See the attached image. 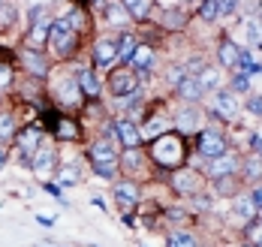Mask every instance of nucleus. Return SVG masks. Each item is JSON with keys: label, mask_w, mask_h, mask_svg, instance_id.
Here are the masks:
<instances>
[{"label": "nucleus", "mask_w": 262, "mask_h": 247, "mask_svg": "<svg viewBox=\"0 0 262 247\" xmlns=\"http://www.w3.org/2000/svg\"><path fill=\"white\" fill-rule=\"evenodd\" d=\"M49 39H52V46H54V52H57V55H67V52H70V46H73V25H70L67 18L52 21Z\"/></svg>", "instance_id": "f03ea898"}, {"label": "nucleus", "mask_w": 262, "mask_h": 247, "mask_svg": "<svg viewBox=\"0 0 262 247\" xmlns=\"http://www.w3.org/2000/svg\"><path fill=\"white\" fill-rule=\"evenodd\" d=\"M178 91H181V97L187 100V103H196V100L205 94V87H202V82H199V76H184L181 84H178Z\"/></svg>", "instance_id": "9b49d317"}, {"label": "nucleus", "mask_w": 262, "mask_h": 247, "mask_svg": "<svg viewBox=\"0 0 262 247\" xmlns=\"http://www.w3.org/2000/svg\"><path fill=\"white\" fill-rule=\"evenodd\" d=\"M250 91V76L247 73H235L232 76V94H247Z\"/></svg>", "instance_id": "c756f323"}, {"label": "nucleus", "mask_w": 262, "mask_h": 247, "mask_svg": "<svg viewBox=\"0 0 262 247\" xmlns=\"http://www.w3.org/2000/svg\"><path fill=\"white\" fill-rule=\"evenodd\" d=\"M232 205H235V214L241 220H247V223H250V220H253V214H256V208H253V199H250V196H238Z\"/></svg>", "instance_id": "412c9836"}, {"label": "nucleus", "mask_w": 262, "mask_h": 247, "mask_svg": "<svg viewBox=\"0 0 262 247\" xmlns=\"http://www.w3.org/2000/svg\"><path fill=\"white\" fill-rule=\"evenodd\" d=\"M9 79H12V70H9L6 63H0V87H6V84H9Z\"/></svg>", "instance_id": "ea45409f"}, {"label": "nucleus", "mask_w": 262, "mask_h": 247, "mask_svg": "<svg viewBox=\"0 0 262 247\" xmlns=\"http://www.w3.org/2000/svg\"><path fill=\"white\" fill-rule=\"evenodd\" d=\"M130 63L139 70V73H148V70L154 66V52H151L148 46H136V52H133Z\"/></svg>", "instance_id": "dca6fc26"}, {"label": "nucleus", "mask_w": 262, "mask_h": 247, "mask_svg": "<svg viewBox=\"0 0 262 247\" xmlns=\"http://www.w3.org/2000/svg\"><path fill=\"white\" fill-rule=\"evenodd\" d=\"M220 6H223V15H232L235 12V0H220Z\"/></svg>", "instance_id": "37998d69"}, {"label": "nucleus", "mask_w": 262, "mask_h": 247, "mask_svg": "<svg viewBox=\"0 0 262 247\" xmlns=\"http://www.w3.org/2000/svg\"><path fill=\"white\" fill-rule=\"evenodd\" d=\"M124 9H127V15H130V18L145 21V18H148V12H151V0H124Z\"/></svg>", "instance_id": "a211bd4d"}, {"label": "nucleus", "mask_w": 262, "mask_h": 247, "mask_svg": "<svg viewBox=\"0 0 262 247\" xmlns=\"http://www.w3.org/2000/svg\"><path fill=\"white\" fill-rule=\"evenodd\" d=\"M199 154L202 157H208V160H217V157H223L226 154V142L220 133H214V130H205L202 139H199Z\"/></svg>", "instance_id": "7ed1b4c3"}, {"label": "nucleus", "mask_w": 262, "mask_h": 247, "mask_svg": "<svg viewBox=\"0 0 262 247\" xmlns=\"http://www.w3.org/2000/svg\"><path fill=\"white\" fill-rule=\"evenodd\" d=\"M253 151H256V157L262 160V133L259 136H253Z\"/></svg>", "instance_id": "49530a36"}, {"label": "nucleus", "mask_w": 262, "mask_h": 247, "mask_svg": "<svg viewBox=\"0 0 262 247\" xmlns=\"http://www.w3.org/2000/svg\"><path fill=\"white\" fill-rule=\"evenodd\" d=\"M105 15H108L112 25H124V21H127V9L118 6V3H108V6H105Z\"/></svg>", "instance_id": "cd10ccee"}, {"label": "nucleus", "mask_w": 262, "mask_h": 247, "mask_svg": "<svg viewBox=\"0 0 262 247\" xmlns=\"http://www.w3.org/2000/svg\"><path fill=\"white\" fill-rule=\"evenodd\" d=\"M21 57H25V63L33 70V73H36V76H49V63L36 55V52H25Z\"/></svg>", "instance_id": "b1692460"}, {"label": "nucleus", "mask_w": 262, "mask_h": 247, "mask_svg": "<svg viewBox=\"0 0 262 247\" xmlns=\"http://www.w3.org/2000/svg\"><path fill=\"white\" fill-rule=\"evenodd\" d=\"M199 15H202L205 21H217V18H223V6H220V0H205V3L199 6Z\"/></svg>", "instance_id": "5701e85b"}, {"label": "nucleus", "mask_w": 262, "mask_h": 247, "mask_svg": "<svg viewBox=\"0 0 262 247\" xmlns=\"http://www.w3.org/2000/svg\"><path fill=\"white\" fill-rule=\"evenodd\" d=\"M247 111L256 115V118H262V97H253V100L247 103Z\"/></svg>", "instance_id": "4c0bfd02"}, {"label": "nucleus", "mask_w": 262, "mask_h": 247, "mask_svg": "<svg viewBox=\"0 0 262 247\" xmlns=\"http://www.w3.org/2000/svg\"><path fill=\"white\" fill-rule=\"evenodd\" d=\"M259 226H262V223H259Z\"/></svg>", "instance_id": "603ef678"}, {"label": "nucleus", "mask_w": 262, "mask_h": 247, "mask_svg": "<svg viewBox=\"0 0 262 247\" xmlns=\"http://www.w3.org/2000/svg\"><path fill=\"white\" fill-rule=\"evenodd\" d=\"M3 166H6V151L0 148V169H3Z\"/></svg>", "instance_id": "8fccbe9b"}, {"label": "nucleus", "mask_w": 262, "mask_h": 247, "mask_svg": "<svg viewBox=\"0 0 262 247\" xmlns=\"http://www.w3.org/2000/svg\"><path fill=\"white\" fill-rule=\"evenodd\" d=\"M133 52H136V39H133L130 33H124L121 36V46H118V57H124V60H130Z\"/></svg>", "instance_id": "c85d7f7f"}, {"label": "nucleus", "mask_w": 262, "mask_h": 247, "mask_svg": "<svg viewBox=\"0 0 262 247\" xmlns=\"http://www.w3.org/2000/svg\"><path fill=\"white\" fill-rule=\"evenodd\" d=\"M241 247H253V244H241Z\"/></svg>", "instance_id": "3c124183"}, {"label": "nucleus", "mask_w": 262, "mask_h": 247, "mask_svg": "<svg viewBox=\"0 0 262 247\" xmlns=\"http://www.w3.org/2000/svg\"><path fill=\"white\" fill-rule=\"evenodd\" d=\"M238 109H241V103H238V97L232 91H217L214 94V111L220 118H235Z\"/></svg>", "instance_id": "20e7f679"}, {"label": "nucleus", "mask_w": 262, "mask_h": 247, "mask_svg": "<svg viewBox=\"0 0 262 247\" xmlns=\"http://www.w3.org/2000/svg\"><path fill=\"white\" fill-rule=\"evenodd\" d=\"M124 166H127V169H139V166H142V154H139L136 148H127V151H124Z\"/></svg>", "instance_id": "2f4dec72"}, {"label": "nucleus", "mask_w": 262, "mask_h": 247, "mask_svg": "<svg viewBox=\"0 0 262 247\" xmlns=\"http://www.w3.org/2000/svg\"><path fill=\"white\" fill-rule=\"evenodd\" d=\"M115 57H118V46H115L112 39H100V42L94 46V63H97V66H108Z\"/></svg>", "instance_id": "9d476101"}, {"label": "nucleus", "mask_w": 262, "mask_h": 247, "mask_svg": "<svg viewBox=\"0 0 262 247\" xmlns=\"http://www.w3.org/2000/svg\"><path fill=\"white\" fill-rule=\"evenodd\" d=\"M39 142H42V133H39L36 127H30V130H25V133H21V139H18V145H21V151H27V154H33V151H39Z\"/></svg>", "instance_id": "aec40b11"}, {"label": "nucleus", "mask_w": 262, "mask_h": 247, "mask_svg": "<svg viewBox=\"0 0 262 247\" xmlns=\"http://www.w3.org/2000/svg\"><path fill=\"white\" fill-rule=\"evenodd\" d=\"M39 178H49L54 169V151H46V148H39L36 151V157H33V166H30Z\"/></svg>", "instance_id": "f8f14e48"}, {"label": "nucleus", "mask_w": 262, "mask_h": 247, "mask_svg": "<svg viewBox=\"0 0 262 247\" xmlns=\"http://www.w3.org/2000/svg\"><path fill=\"white\" fill-rule=\"evenodd\" d=\"M238 172V157L232 154H223V157H217V160H211L208 166V175L217 181V178H229V175H235Z\"/></svg>", "instance_id": "423d86ee"}, {"label": "nucleus", "mask_w": 262, "mask_h": 247, "mask_svg": "<svg viewBox=\"0 0 262 247\" xmlns=\"http://www.w3.org/2000/svg\"><path fill=\"white\" fill-rule=\"evenodd\" d=\"M151 154H154V160L163 166H178L184 157L181 151V139L178 136H160L154 142V148H151Z\"/></svg>", "instance_id": "f257e3e1"}, {"label": "nucleus", "mask_w": 262, "mask_h": 247, "mask_svg": "<svg viewBox=\"0 0 262 247\" xmlns=\"http://www.w3.org/2000/svg\"><path fill=\"white\" fill-rule=\"evenodd\" d=\"M39 15H42V6H33V9H30V21H36Z\"/></svg>", "instance_id": "de8ad7c7"}, {"label": "nucleus", "mask_w": 262, "mask_h": 247, "mask_svg": "<svg viewBox=\"0 0 262 247\" xmlns=\"http://www.w3.org/2000/svg\"><path fill=\"white\" fill-rule=\"evenodd\" d=\"M115 199H118V205L130 208V205L139 202V187L130 184V181H121V184H115Z\"/></svg>", "instance_id": "ddd939ff"}, {"label": "nucleus", "mask_w": 262, "mask_h": 247, "mask_svg": "<svg viewBox=\"0 0 262 247\" xmlns=\"http://www.w3.org/2000/svg\"><path fill=\"white\" fill-rule=\"evenodd\" d=\"M238 55L241 52L235 49V42H223L220 46V63L223 66H238Z\"/></svg>", "instance_id": "393cba45"}, {"label": "nucleus", "mask_w": 262, "mask_h": 247, "mask_svg": "<svg viewBox=\"0 0 262 247\" xmlns=\"http://www.w3.org/2000/svg\"><path fill=\"white\" fill-rule=\"evenodd\" d=\"M76 82H79V87L88 97H97V94H100V82H97V76H94L91 70H79V79H76Z\"/></svg>", "instance_id": "6ab92c4d"}, {"label": "nucleus", "mask_w": 262, "mask_h": 247, "mask_svg": "<svg viewBox=\"0 0 262 247\" xmlns=\"http://www.w3.org/2000/svg\"><path fill=\"white\" fill-rule=\"evenodd\" d=\"M169 217H172V220H184V211H178V208H172V211H169Z\"/></svg>", "instance_id": "09e8293b"}, {"label": "nucleus", "mask_w": 262, "mask_h": 247, "mask_svg": "<svg viewBox=\"0 0 262 247\" xmlns=\"http://www.w3.org/2000/svg\"><path fill=\"white\" fill-rule=\"evenodd\" d=\"M91 160L94 163H115L118 160V151H115V145L108 139H100V142L91 145Z\"/></svg>", "instance_id": "1a4fd4ad"}, {"label": "nucleus", "mask_w": 262, "mask_h": 247, "mask_svg": "<svg viewBox=\"0 0 262 247\" xmlns=\"http://www.w3.org/2000/svg\"><path fill=\"white\" fill-rule=\"evenodd\" d=\"M199 82H202V87H205V91H214V87H217V82H220V76H217L214 70H202V73H199Z\"/></svg>", "instance_id": "7c9ffc66"}, {"label": "nucleus", "mask_w": 262, "mask_h": 247, "mask_svg": "<svg viewBox=\"0 0 262 247\" xmlns=\"http://www.w3.org/2000/svg\"><path fill=\"white\" fill-rule=\"evenodd\" d=\"M175 127L184 130V133L199 130V127H202V115H199V109H196V106H184V109L175 115Z\"/></svg>", "instance_id": "0eeeda50"}, {"label": "nucleus", "mask_w": 262, "mask_h": 247, "mask_svg": "<svg viewBox=\"0 0 262 247\" xmlns=\"http://www.w3.org/2000/svg\"><path fill=\"white\" fill-rule=\"evenodd\" d=\"M115 136H118V142H121L124 148H136V145L142 142V133L136 130V124H130V121H118V124H115Z\"/></svg>", "instance_id": "6e6552de"}, {"label": "nucleus", "mask_w": 262, "mask_h": 247, "mask_svg": "<svg viewBox=\"0 0 262 247\" xmlns=\"http://www.w3.org/2000/svg\"><path fill=\"white\" fill-rule=\"evenodd\" d=\"M196 208H211V196H196Z\"/></svg>", "instance_id": "a18cd8bd"}, {"label": "nucleus", "mask_w": 262, "mask_h": 247, "mask_svg": "<svg viewBox=\"0 0 262 247\" xmlns=\"http://www.w3.org/2000/svg\"><path fill=\"white\" fill-rule=\"evenodd\" d=\"M60 184H63V187H70V184H73V187H76V184H79L76 169H60Z\"/></svg>", "instance_id": "f704fd0d"}, {"label": "nucleus", "mask_w": 262, "mask_h": 247, "mask_svg": "<svg viewBox=\"0 0 262 247\" xmlns=\"http://www.w3.org/2000/svg\"><path fill=\"white\" fill-rule=\"evenodd\" d=\"M54 94H57L60 106H76V103H79L81 87H79V82H76V79H60V82L54 84Z\"/></svg>", "instance_id": "39448f33"}, {"label": "nucleus", "mask_w": 262, "mask_h": 247, "mask_svg": "<svg viewBox=\"0 0 262 247\" xmlns=\"http://www.w3.org/2000/svg\"><path fill=\"white\" fill-rule=\"evenodd\" d=\"M49 30H52V25H39V28H33V33H30V42H33V46L46 42V39H49Z\"/></svg>", "instance_id": "72a5a7b5"}, {"label": "nucleus", "mask_w": 262, "mask_h": 247, "mask_svg": "<svg viewBox=\"0 0 262 247\" xmlns=\"http://www.w3.org/2000/svg\"><path fill=\"white\" fill-rule=\"evenodd\" d=\"M166 127H169L166 118H151V121L145 124V130H139V133H142V139H157V136L166 133Z\"/></svg>", "instance_id": "4be33fe9"}, {"label": "nucleus", "mask_w": 262, "mask_h": 247, "mask_svg": "<svg viewBox=\"0 0 262 247\" xmlns=\"http://www.w3.org/2000/svg\"><path fill=\"white\" fill-rule=\"evenodd\" d=\"M94 172H97L100 178H115V172H118V160H115V163H94Z\"/></svg>", "instance_id": "473e14b6"}, {"label": "nucleus", "mask_w": 262, "mask_h": 247, "mask_svg": "<svg viewBox=\"0 0 262 247\" xmlns=\"http://www.w3.org/2000/svg\"><path fill=\"white\" fill-rule=\"evenodd\" d=\"M244 178H247V181H259L262 178V160L259 157L244 160Z\"/></svg>", "instance_id": "a878e982"}, {"label": "nucleus", "mask_w": 262, "mask_h": 247, "mask_svg": "<svg viewBox=\"0 0 262 247\" xmlns=\"http://www.w3.org/2000/svg\"><path fill=\"white\" fill-rule=\"evenodd\" d=\"M250 199H253V208H256V211H262V184L253 190V196H250Z\"/></svg>", "instance_id": "79ce46f5"}, {"label": "nucleus", "mask_w": 262, "mask_h": 247, "mask_svg": "<svg viewBox=\"0 0 262 247\" xmlns=\"http://www.w3.org/2000/svg\"><path fill=\"white\" fill-rule=\"evenodd\" d=\"M12 136V115H0V139Z\"/></svg>", "instance_id": "c9c22d12"}, {"label": "nucleus", "mask_w": 262, "mask_h": 247, "mask_svg": "<svg viewBox=\"0 0 262 247\" xmlns=\"http://www.w3.org/2000/svg\"><path fill=\"white\" fill-rule=\"evenodd\" d=\"M108 84H112V91H115L118 97L136 94V79H133V73H115V76L108 79Z\"/></svg>", "instance_id": "4468645a"}, {"label": "nucleus", "mask_w": 262, "mask_h": 247, "mask_svg": "<svg viewBox=\"0 0 262 247\" xmlns=\"http://www.w3.org/2000/svg\"><path fill=\"white\" fill-rule=\"evenodd\" d=\"M36 220H39V226H46V229L57 223V217H46V214H36Z\"/></svg>", "instance_id": "c03bdc74"}, {"label": "nucleus", "mask_w": 262, "mask_h": 247, "mask_svg": "<svg viewBox=\"0 0 262 247\" xmlns=\"http://www.w3.org/2000/svg\"><path fill=\"white\" fill-rule=\"evenodd\" d=\"M166 247H196V241H193V235H187V232H172V235L166 238Z\"/></svg>", "instance_id": "bb28decb"}, {"label": "nucleus", "mask_w": 262, "mask_h": 247, "mask_svg": "<svg viewBox=\"0 0 262 247\" xmlns=\"http://www.w3.org/2000/svg\"><path fill=\"white\" fill-rule=\"evenodd\" d=\"M172 184H175V190H181V193H196L199 178H196V172H178V175H172Z\"/></svg>", "instance_id": "f3484780"}, {"label": "nucleus", "mask_w": 262, "mask_h": 247, "mask_svg": "<svg viewBox=\"0 0 262 247\" xmlns=\"http://www.w3.org/2000/svg\"><path fill=\"white\" fill-rule=\"evenodd\" d=\"M241 30H244V42L247 46H262V21L259 18H244V25H241Z\"/></svg>", "instance_id": "2eb2a0df"}, {"label": "nucleus", "mask_w": 262, "mask_h": 247, "mask_svg": "<svg viewBox=\"0 0 262 247\" xmlns=\"http://www.w3.org/2000/svg\"><path fill=\"white\" fill-rule=\"evenodd\" d=\"M247 235L256 241L253 247H262V226H253V223H250V226H247Z\"/></svg>", "instance_id": "e433bc0d"}, {"label": "nucleus", "mask_w": 262, "mask_h": 247, "mask_svg": "<svg viewBox=\"0 0 262 247\" xmlns=\"http://www.w3.org/2000/svg\"><path fill=\"white\" fill-rule=\"evenodd\" d=\"M57 136H60V139H73V136H76V127L63 121V124H60V130H57Z\"/></svg>", "instance_id": "58836bf2"}, {"label": "nucleus", "mask_w": 262, "mask_h": 247, "mask_svg": "<svg viewBox=\"0 0 262 247\" xmlns=\"http://www.w3.org/2000/svg\"><path fill=\"white\" fill-rule=\"evenodd\" d=\"M181 79H184V70H181V66L169 70V82H172V84H181Z\"/></svg>", "instance_id": "a19ab883"}]
</instances>
